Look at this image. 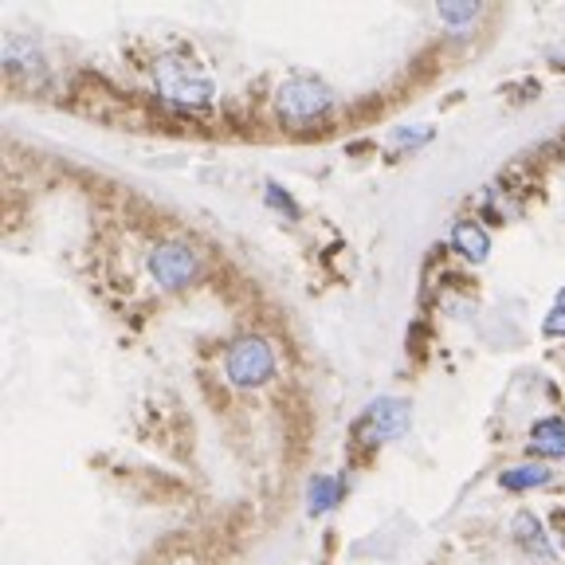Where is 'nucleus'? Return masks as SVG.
<instances>
[{"label": "nucleus", "mask_w": 565, "mask_h": 565, "mask_svg": "<svg viewBox=\"0 0 565 565\" xmlns=\"http://www.w3.org/2000/svg\"><path fill=\"white\" fill-rule=\"evenodd\" d=\"M530 448H534V456L562 460V456H565V424L557 420V416H550V420H538L534 428H530Z\"/></svg>", "instance_id": "obj_8"}, {"label": "nucleus", "mask_w": 565, "mask_h": 565, "mask_svg": "<svg viewBox=\"0 0 565 565\" xmlns=\"http://www.w3.org/2000/svg\"><path fill=\"white\" fill-rule=\"evenodd\" d=\"M153 83H158L161 99L170 106H177V111L205 114L217 103V79H212V71H208L197 56H188V51L161 56L158 64H153Z\"/></svg>", "instance_id": "obj_1"}, {"label": "nucleus", "mask_w": 565, "mask_h": 565, "mask_svg": "<svg viewBox=\"0 0 565 565\" xmlns=\"http://www.w3.org/2000/svg\"><path fill=\"white\" fill-rule=\"evenodd\" d=\"M330 106H334V94H330V87L314 76L287 79V83L279 87V94H275V111H279L282 123H291V126L314 123V118H322Z\"/></svg>", "instance_id": "obj_2"}, {"label": "nucleus", "mask_w": 565, "mask_h": 565, "mask_svg": "<svg viewBox=\"0 0 565 565\" xmlns=\"http://www.w3.org/2000/svg\"><path fill=\"white\" fill-rule=\"evenodd\" d=\"M338 499H342V483L334 480V475H319V480L311 483V491H307V503H311L314 515L338 507Z\"/></svg>", "instance_id": "obj_11"}, {"label": "nucleus", "mask_w": 565, "mask_h": 565, "mask_svg": "<svg viewBox=\"0 0 565 565\" xmlns=\"http://www.w3.org/2000/svg\"><path fill=\"white\" fill-rule=\"evenodd\" d=\"M428 138H433V130H428V126H416V134H396V146H408V141H413V146H416V141H428Z\"/></svg>", "instance_id": "obj_14"}, {"label": "nucleus", "mask_w": 565, "mask_h": 565, "mask_svg": "<svg viewBox=\"0 0 565 565\" xmlns=\"http://www.w3.org/2000/svg\"><path fill=\"white\" fill-rule=\"evenodd\" d=\"M408 405L401 396H381L377 405H369L366 420H361V436H369L373 443L381 440H396V436L408 433Z\"/></svg>", "instance_id": "obj_5"}, {"label": "nucleus", "mask_w": 565, "mask_h": 565, "mask_svg": "<svg viewBox=\"0 0 565 565\" xmlns=\"http://www.w3.org/2000/svg\"><path fill=\"white\" fill-rule=\"evenodd\" d=\"M554 522H557V530L565 534V510H562V515H554Z\"/></svg>", "instance_id": "obj_16"}, {"label": "nucleus", "mask_w": 565, "mask_h": 565, "mask_svg": "<svg viewBox=\"0 0 565 565\" xmlns=\"http://www.w3.org/2000/svg\"><path fill=\"white\" fill-rule=\"evenodd\" d=\"M475 16H480V4H440V20L452 24V28H463Z\"/></svg>", "instance_id": "obj_12"}, {"label": "nucleus", "mask_w": 565, "mask_h": 565, "mask_svg": "<svg viewBox=\"0 0 565 565\" xmlns=\"http://www.w3.org/2000/svg\"><path fill=\"white\" fill-rule=\"evenodd\" d=\"M452 247L463 260H471V264H483L491 252V235L483 232V224H475V220H460V224L452 228Z\"/></svg>", "instance_id": "obj_6"}, {"label": "nucleus", "mask_w": 565, "mask_h": 565, "mask_svg": "<svg viewBox=\"0 0 565 565\" xmlns=\"http://www.w3.org/2000/svg\"><path fill=\"white\" fill-rule=\"evenodd\" d=\"M272 373H275V354L264 338H240L228 349V377H232V385L255 389L264 385Z\"/></svg>", "instance_id": "obj_3"}, {"label": "nucleus", "mask_w": 565, "mask_h": 565, "mask_svg": "<svg viewBox=\"0 0 565 565\" xmlns=\"http://www.w3.org/2000/svg\"><path fill=\"white\" fill-rule=\"evenodd\" d=\"M515 538H518V546L527 550V554L542 557V562L554 557V546L546 542V530H542V522H538L530 510H518V515H515Z\"/></svg>", "instance_id": "obj_7"}, {"label": "nucleus", "mask_w": 565, "mask_h": 565, "mask_svg": "<svg viewBox=\"0 0 565 565\" xmlns=\"http://www.w3.org/2000/svg\"><path fill=\"white\" fill-rule=\"evenodd\" d=\"M4 67L9 71H44V56L36 51V44L24 36H9L4 39Z\"/></svg>", "instance_id": "obj_9"}, {"label": "nucleus", "mask_w": 565, "mask_h": 565, "mask_svg": "<svg viewBox=\"0 0 565 565\" xmlns=\"http://www.w3.org/2000/svg\"><path fill=\"white\" fill-rule=\"evenodd\" d=\"M150 275L165 287V291H177L185 287L193 275H197V255L185 244H161L150 255Z\"/></svg>", "instance_id": "obj_4"}, {"label": "nucleus", "mask_w": 565, "mask_h": 565, "mask_svg": "<svg viewBox=\"0 0 565 565\" xmlns=\"http://www.w3.org/2000/svg\"><path fill=\"white\" fill-rule=\"evenodd\" d=\"M499 483L507 491H534V487H546V483H550V471L542 468V463H522V468L503 471Z\"/></svg>", "instance_id": "obj_10"}, {"label": "nucleus", "mask_w": 565, "mask_h": 565, "mask_svg": "<svg viewBox=\"0 0 565 565\" xmlns=\"http://www.w3.org/2000/svg\"><path fill=\"white\" fill-rule=\"evenodd\" d=\"M546 334H557V338H565V302H557L554 311H550V319H546Z\"/></svg>", "instance_id": "obj_13"}, {"label": "nucleus", "mask_w": 565, "mask_h": 565, "mask_svg": "<svg viewBox=\"0 0 565 565\" xmlns=\"http://www.w3.org/2000/svg\"><path fill=\"white\" fill-rule=\"evenodd\" d=\"M267 193H272V205L287 208V212H291V217H295V205H291V197H282V188H279V185H272V188H267Z\"/></svg>", "instance_id": "obj_15"}]
</instances>
